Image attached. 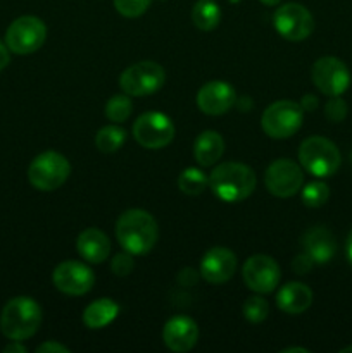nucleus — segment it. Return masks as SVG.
<instances>
[{
	"instance_id": "4c0bfd02",
	"label": "nucleus",
	"mask_w": 352,
	"mask_h": 353,
	"mask_svg": "<svg viewBox=\"0 0 352 353\" xmlns=\"http://www.w3.org/2000/svg\"><path fill=\"white\" fill-rule=\"evenodd\" d=\"M347 257L352 264V231L351 234H349V240H347Z\"/></svg>"
},
{
	"instance_id": "4be33fe9",
	"label": "nucleus",
	"mask_w": 352,
	"mask_h": 353,
	"mask_svg": "<svg viewBox=\"0 0 352 353\" xmlns=\"http://www.w3.org/2000/svg\"><path fill=\"white\" fill-rule=\"evenodd\" d=\"M119 314V305L110 299H100L90 303L83 312V323L88 330H102L109 326Z\"/></svg>"
},
{
	"instance_id": "f704fd0d",
	"label": "nucleus",
	"mask_w": 352,
	"mask_h": 353,
	"mask_svg": "<svg viewBox=\"0 0 352 353\" xmlns=\"http://www.w3.org/2000/svg\"><path fill=\"white\" fill-rule=\"evenodd\" d=\"M300 107L304 110H314L317 107V99L314 95H306L302 99V102H300Z\"/></svg>"
},
{
	"instance_id": "ea45409f",
	"label": "nucleus",
	"mask_w": 352,
	"mask_h": 353,
	"mask_svg": "<svg viewBox=\"0 0 352 353\" xmlns=\"http://www.w3.org/2000/svg\"><path fill=\"white\" fill-rule=\"evenodd\" d=\"M340 353H352V345H349V347L342 348V350H340Z\"/></svg>"
},
{
	"instance_id": "a878e982",
	"label": "nucleus",
	"mask_w": 352,
	"mask_h": 353,
	"mask_svg": "<svg viewBox=\"0 0 352 353\" xmlns=\"http://www.w3.org/2000/svg\"><path fill=\"white\" fill-rule=\"evenodd\" d=\"M106 116L113 123H124L133 112V103L130 97L126 95H114L113 99L107 100L106 103Z\"/></svg>"
},
{
	"instance_id": "412c9836",
	"label": "nucleus",
	"mask_w": 352,
	"mask_h": 353,
	"mask_svg": "<svg viewBox=\"0 0 352 353\" xmlns=\"http://www.w3.org/2000/svg\"><path fill=\"white\" fill-rule=\"evenodd\" d=\"M224 152V140L216 131H204L197 137L193 145V155L195 161L204 168L214 165L221 159Z\"/></svg>"
},
{
	"instance_id": "9b49d317",
	"label": "nucleus",
	"mask_w": 352,
	"mask_h": 353,
	"mask_svg": "<svg viewBox=\"0 0 352 353\" xmlns=\"http://www.w3.org/2000/svg\"><path fill=\"white\" fill-rule=\"evenodd\" d=\"M304 183L302 169L290 159H278L273 162L264 174V185L271 195L289 199L300 192Z\"/></svg>"
},
{
	"instance_id": "6ab92c4d",
	"label": "nucleus",
	"mask_w": 352,
	"mask_h": 353,
	"mask_svg": "<svg viewBox=\"0 0 352 353\" xmlns=\"http://www.w3.org/2000/svg\"><path fill=\"white\" fill-rule=\"evenodd\" d=\"M302 245L306 254L317 264L331 261L337 252L335 236L324 228H313L302 236Z\"/></svg>"
},
{
	"instance_id": "4468645a",
	"label": "nucleus",
	"mask_w": 352,
	"mask_h": 353,
	"mask_svg": "<svg viewBox=\"0 0 352 353\" xmlns=\"http://www.w3.org/2000/svg\"><path fill=\"white\" fill-rule=\"evenodd\" d=\"M55 288L64 295L79 296L88 293L95 285V274L88 265L78 261H66L55 268L52 274Z\"/></svg>"
},
{
	"instance_id": "f257e3e1",
	"label": "nucleus",
	"mask_w": 352,
	"mask_h": 353,
	"mask_svg": "<svg viewBox=\"0 0 352 353\" xmlns=\"http://www.w3.org/2000/svg\"><path fill=\"white\" fill-rule=\"evenodd\" d=\"M116 238L121 247L131 255L148 254L157 243V223L147 210H126L116 223Z\"/></svg>"
},
{
	"instance_id": "5701e85b",
	"label": "nucleus",
	"mask_w": 352,
	"mask_h": 353,
	"mask_svg": "<svg viewBox=\"0 0 352 353\" xmlns=\"http://www.w3.org/2000/svg\"><path fill=\"white\" fill-rule=\"evenodd\" d=\"M192 21L199 30L213 31L221 21V9L214 0H197L192 9Z\"/></svg>"
},
{
	"instance_id": "dca6fc26",
	"label": "nucleus",
	"mask_w": 352,
	"mask_h": 353,
	"mask_svg": "<svg viewBox=\"0 0 352 353\" xmlns=\"http://www.w3.org/2000/svg\"><path fill=\"white\" fill-rule=\"evenodd\" d=\"M237 102L235 88L226 81H209L197 93V105L207 116H221Z\"/></svg>"
},
{
	"instance_id": "a19ab883",
	"label": "nucleus",
	"mask_w": 352,
	"mask_h": 353,
	"mask_svg": "<svg viewBox=\"0 0 352 353\" xmlns=\"http://www.w3.org/2000/svg\"><path fill=\"white\" fill-rule=\"evenodd\" d=\"M230 2L231 3H238V2H240V0H230Z\"/></svg>"
},
{
	"instance_id": "f03ea898",
	"label": "nucleus",
	"mask_w": 352,
	"mask_h": 353,
	"mask_svg": "<svg viewBox=\"0 0 352 353\" xmlns=\"http://www.w3.org/2000/svg\"><path fill=\"white\" fill-rule=\"evenodd\" d=\"M255 172L240 162H223L209 176V188L226 203H237L255 190Z\"/></svg>"
},
{
	"instance_id": "6e6552de",
	"label": "nucleus",
	"mask_w": 352,
	"mask_h": 353,
	"mask_svg": "<svg viewBox=\"0 0 352 353\" xmlns=\"http://www.w3.org/2000/svg\"><path fill=\"white\" fill-rule=\"evenodd\" d=\"M47 38V26L35 16L17 17L10 23L6 33V45L17 55H28L37 52Z\"/></svg>"
},
{
	"instance_id": "2f4dec72",
	"label": "nucleus",
	"mask_w": 352,
	"mask_h": 353,
	"mask_svg": "<svg viewBox=\"0 0 352 353\" xmlns=\"http://www.w3.org/2000/svg\"><path fill=\"white\" fill-rule=\"evenodd\" d=\"M313 264H314L313 259H311L309 255H307L306 252H304V254L297 255V257L293 259L292 268H293V271L297 272V274H306V272L311 271V268H313Z\"/></svg>"
},
{
	"instance_id": "423d86ee",
	"label": "nucleus",
	"mask_w": 352,
	"mask_h": 353,
	"mask_svg": "<svg viewBox=\"0 0 352 353\" xmlns=\"http://www.w3.org/2000/svg\"><path fill=\"white\" fill-rule=\"evenodd\" d=\"M304 119V109L292 100H278L262 112L261 126L269 138L283 140L290 138L300 130Z\"/></svg>"
},
{
	"instance_id": "c9c22d12",
	"label": "nucleus",
	"mask_w": 352,
	"mask_h": 353,
	"mask_svg": "<svg viewBox=\"0 0 352 353\" xmlns=\"http://www.w3.org/2000/svg\"><path fill=\"white\" fill-rule=\"evenodd\" d=\"M3 353H26V347L21 345V341H12V343L3 348Z\"/></svg>"
},
{
	"instance_id": "7c9ffc66",
	"label": "nucleus",
	"mask_w": 352,
	"mask_h": 353,
	"mask_svg": "<svg viewBox=\"0 0 352 353\" xmlns=\"http://www.w3.org/2000/svg\"><path fill=\"white\" fill-rule=\"evenodd\" d=\"M135 268L133 255L130 252H124V254H117L116 257L110 262V269L116 276H128Z\"/></svg>"
},
{
	"instance_id": "1a4fd4ad",
	"label": "nucleus",
	"mask_w": 352,
	"mask_h": 353,
	"mask_svg": "<svg viewBox=\"0 0 352 353\" xmlns=\"http://www.w3.org/2000/svg\"><path fill=\"white\" fill-rule=\"evenodd\" d=\"M133 137L144 148L159 150L175 138V124L162 112H145L135 121Z\"/></svg>"
},
{
	"instance_id": "f8f14e48",
	"label": "nucleus",
	"mask_w": 352,
	"mask_h": 353,
	"mask_svg": "<svg viewBox=\"0 0 352 353\" xmlns=\"http://www.w3.org/2000/svg\"><path fill=\"white\" fill-rule=\"evenodd\" d=\"M313 83L328 97H340L351 85L347 65L337 57H321L313 65Z\"/></svg>"
},
{
	"instance_id": "c756f323",
	"label": "nucleus",
	"mask_w": 352,
	"mask_h": 353,
	"mask_svg": "<svg viewBox=\"0 0 352 353\" xmlns=\"http://www.w3.org/2000/svg\"><path fill=\"white\" fill-rule=\"evenodd\" d=\"M324 116L331 121V123H340L347 116V103L342 100L340 97H331L330 102L324 105Z\"/></svg>"
},
{
	"instance_id": "f3484780",
	"label": "nucleus",
	"mask_w": 352,
	"mask_h": 353,
	"mask_svg": "<svg viewBox=\"0 0 352 353\" xmlns=\"http://www.w3.org/2000/svg\"><path fill=\"white\" fill-rule=\"evenodd\" d=\"M162 340L171 352H190L199 340V326L190 317L176 316L166 323L162 330Z\"/></svg>"
},
{
	"instance_id": "20e7f679",
	"label": "nucleus",
	"mask_w": 352,
	"mask_h": 353,
	"mask_svg": "<svg viewBox=\"0 0 352 353\" xmlns=\"http://www.w3.org/2000/svg\"><path fill=\"white\" fill-rule=\"evenodd\" d=\"M300 165L316 178H330L340 168V152L337 145L324 137H309L300 143Z\"/></svg>"
},
{
	"instance_id": "473e14b6",
	"label": "nucleus",
	"mask_w": 352,
	"mask_h": 353,
	"mask_svg": "<svg viewBox=\"0 0 352 353\" xmlns=\"http://www.w3.org/2000/svg\"><path fill=\"white\" fill-rule=\"evenodd\" d=\"M37 353H69V348L57 341H45L40 347H37Z\"/></svg>"
},
{
	"instance_id": "b1692460",
	"label": "nucleus",
	"mask_w": 352,
	"mask_h": 353,
	"mask_svg": "<svg viewBox=\"0 0 352 353\" xmlns=\"http://www.w3.org/2000/svg\"><path fill=\"white\" fill-rule=\"evenodd\" d=\"M126 141V131L119 126H104L99 133L95 134V145L104 154H113L119 150Z\"/></svg>"
},
{
	"instance_id": "2eb2a0df",
	"label": "nucleus",
	"mask_w": 352,
	"mask_h": 353,
	"mask_svg": "<svg viewBox=\"0 0 352 353\" xmlns=\"http://www.w3.org/2000/svg\"><path fill=\"white\" fill-rule=\"evenodd\" d=\"M235 271H237V257L230 248H211L200 261V276L211 285H223L230 281Z\"/></svg>"
},
{
	"instance_id": "393cba45",
	"label": "nucleus",
	"mask_w": 352,
	"mask_h": 353,
	"mask_svg": "<svg viewBox=\"0 0 352 353\" xmlns=\"http://www.w3.org/2000/svg\"><path fill=\"white\" fill-rule=\"evenodd\" d=\"M209 186V178L197 168H186L178 176V188L185 195H200Z\"/></svg>"
},
{
	"instance_id": "a211bd4d",
	"label": "nucleus",
	"mask_w": 352,
	"mask_h": 353,
	"mask_svg": "<svg viewBox=\"0 0 352 353\" xmlns=\"http://www.w3.org/2000/svg\"><path fill=\"white\" fill-rule=\"evenodd\" d=\"M76 250L90 264H102L107 261L110 252V241L104 231L97 228H88L79 233L76 240Z\"/></svg>"
},
{
	"instance_id": "72a5a7b5",
	"label": "nucleus",
	"mask_w": 352,
	"mask_h": 353,
	"mask_svg": "<svg viewBox=\"0 0 352 353\" xmlns=\"http://www.w3.org/2000/svg\"><path fill=\"white\" fill-rule=\"evenodd\" d=\"M10 62V55H9V48L0 41V71L7 68V64Z\"/></svg>"
},
{
	"instance_id": "bb28decb",
	"label": "nucleus",
	"mask_w": 352,
	"mask_h": 353,
	"mask_svg": "<svg viewBox=\"0 0 352 353\" xmlns=\"http://www.w3.org/2000/svg\"><path fill=\"white\" fill-rule=\"evenodd\" d=\"M330 199V188L323 181H313L302 190V202L306 207L317 209Z\"/></svg>"
},
{
	"instance_id": "ddd939ff",
	"label": "nucleus",
	"mask_w": 352,
	"mask_h": 353,
	"mask_svg": "<svg viewBox=\"0 0 352 353\" xmlns=\"http://www.w3.org/2000/svg\"><path fill=\"white\" fill-rule=\"evenodd\" d=\"M242 276H244V281L248 290L266 295L278 286L280 279H282V271L275 259L259 254L247 259Z\"/></svg>"
},
{
	"instance_id": "cd10ccee",
	"label": "nucleus",
	"mask_w": 352,
	"mask_h": 353,
	"mask_svg": "<svg viewBox=\"0 0 352 353\" xmlns=\"http://www.w3.org/2000/svg\"><path fill=\"white\" fill-rule=\"evenodd\" d=\"M269 305L264 299L261 296H248L244 303V317L251 323L257 324L268 317Z\"/></svg>"
},
{
	"instance_id": "c85d7f7f",
	"label": "nucleus",
	"mask_w": 352,
	"mask_h": 353,
	"mask_svg": "<svg viewBox=\"0 0 352 353\" xmlns=\"http://www.w3.org/2000/svg\"><path fill=\"white\" fill-rule=\"evenodd\" d=\"M150 6V0H114V7L124 17H138Z\"/></svg>"
},
{
	"instance_id": "58836bf2",
	"label": "nucleus",
	"mask_w": 352,
	"mask_h": 353,
	"mask_svg": "<svg viewBox=\"0 0 352 353\" xmlns=\"http://www.w3.org/2000/svg\"><path fill=\"white\" fill-rule=\"evenodd\" d=\"M262 3H264V6H269V7H273V6H278L280 2H282V0H261Z\"/></svg>"
},
{
	"instance_id": "39448f33",
	"label": "nucleus",
	"mask_w": 352,
	"mask_h": 353,
	"mask_svg": "<svg viewBox=\"0 0 352 353\" xmlns=\"http://www.w3.org/2000/svg\"><path fill=\"white\" fill-rule=\"evenodd\" d=\"M71 164L59 152H43L37 155L28 168V179L40 192H54L68 181Z\"/></svg>"
},
{
	"instance_id": "9d476101",
	"label": "nucleus",
	"mask_w": 352,
	"mask_h": 353,
	"mask_svg": "<svg viewBox=\"0 0 352 353\" xmlns=\"http://www.w3.org/2000/svg\"><path fill=\"white\" fill-rule=\"evenodd\" d=\"M273 24L276 31L285 40L302 41L314 31V17L304 6L295 2H289L278 7L273 16Z\"/></svg>"
},
{
	"instance_id": "aec40b11",
	"label": "nucleus",
	"mask_w": 352,
	"mask_h": 353,
	"mask_svg": "<svg viewBox=\"0 0 352 353\" xmlns=\"http://www.w3.org/2000/svg\"><path fill=\"white\" fill-rule=\"evenodd\" d=\"M311 303H313V292L309 286L302 285V283H289L276 295L278 309L286 314H292V316L306 312Z\"/></svg>"
},
{
	"instance_id": "7ed1b4c3",
	"label": "nucleus",
	"mask_w": 352,
	"mask_h": 353,
	"mask_svg": "<svg viewBox=\"0 0 352 353\" xmlns=\"http://www.w3.org/2000/svg\"><path fill=\"white\" fill-rule=\"evenodd\" d=\"M41 324V309L30 296L9 300L0 314V331L10 341H24L33 336Z\"/></svg>"
},
{
	"instance_id": "e433bc0d",
	"label": "nucleus",
	"mask_w": 352,
	"mask_h": 353,
	"mask_svg": "<svg viewBox=\"0 0 352 353\" xmlns=\"http://www.w3.org/2000/svg\"><path fill=\"white\" fill-rule=\"evenodd\" d=\"M293 352H297V353H309V350H307V348H302V347H289V348H283V350H282V353H293Z\"/></svg>"
},
{
	"instance_id": "0eeeda50",
	"label": "nucleus",
	"mask_w": 352,
	"mask_h": 353,
	"mask_svg": "<svg viewBox=\"0 0 352 353\" xmlns=\"http://www.w3.org/2000/svg\"><path fill=\"white\" fill-rule=\"evenodd\" d=\"M166 81L162 65L152 61H141L124 69L119 76V86L126 95L147 97L157 92Z\"/></svg>"
}]
</instances>
